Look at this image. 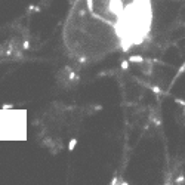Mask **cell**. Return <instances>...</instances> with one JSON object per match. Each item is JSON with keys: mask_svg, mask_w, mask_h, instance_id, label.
<instances>
[{"mask_svg": "<svg viewBox=\"0 0 185 185\" xmlns=\"http://www.w3.org/2000/svg\"><path fill=\"white\" fill-rule=\"evenodd\" d=\"M129 61H130V62H136V64H139V62H142V61H144V58H142V56H139V55H133V56H130V58H129Z\"/></svg>", "mask_w": 185, "mask_h": 185, "instance_id": "1", "label": "cell"}, {"mask_svg": "<svg viewBox=\"0 0 185 185\" xmlns=\"http://www.w3.org/2000/svg\"><path fill=\"white\" fill-rule=\"evenodd\" d=\"M76 144H77V141H76V139H73V141H71V142L68 144V148H70V150H74V147H76Z\"/></svg>", "mask_w": 185, "mask_h": 185, "instance_id": "2", "label": "cell"}, {"mask_svg": "<svg viewBox=\"0 0 185 185\" xmlns=\"http://www.w3.org/2000/svg\"><path fill=\"white\" fill-rule=\"evenodd\" d=\"M127 67H129V61H123V62H122V68H123V70H127Z\"/></svg>", "mask_w": 185, "mask_h": 185, "instance_id": "3", "label": "cell"}]
</instances>
